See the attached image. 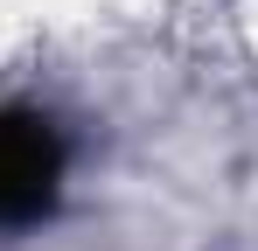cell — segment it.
<instances>
[{"instance_id":"1","label":"cell","mask_w":258,"mask_h":251,"mask_svg":"<svg viewBox=\"0 0 258 251\" xmlns=\"http://www.w3.org/2000/svg\"><path fill=\"white\" fill-rule=\"evenodd\" d=\"M63 189V140L35 112H0V230H21L56 209Z\"/></svg>"}]
</instances>
